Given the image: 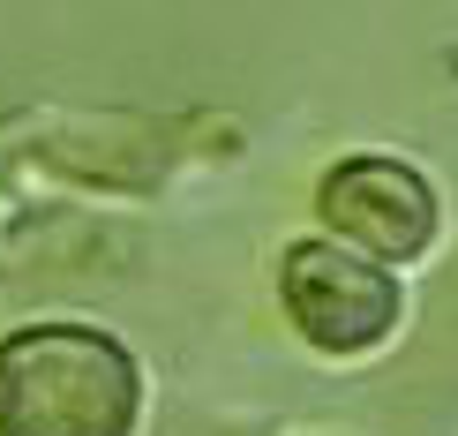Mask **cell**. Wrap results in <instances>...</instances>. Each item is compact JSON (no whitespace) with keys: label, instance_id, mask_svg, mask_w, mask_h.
<instances>
[{"label":"cell","instance_id":"6da1fadb","mask_svg":"<svg viewBox=\"0 0 458 436\" xmlns=\"http://www.w3.org/2000/svg\"><path fill=\"white\" fill-rule=\"evenodd\" d=\"M143 384L98 331H23L0 346V436H121Z\"/></svg>","mask_w":458,"mask_h":436},{"label":"cell","instance_id":"7a4b0ae2","mask_svg":"<svg viewBox=\"0 0 458 436\" xmlns=\"http://www.w3.org/2000/svg\"><path fill=\"white\" fill-rule=\"evenodd\" d=\"M323 203H331V218L346 226V234H360L369 249H384V256L421 249L428 226H436L428 181L406 174V166H391V158H353V166H338L331 188H323Z\"/></svg>","mask_w":458,"mask_h":436},{"label":"cell","instance_id":"3957f363","mask_svg":"<svg viewBox=\"0 0 458 436\" xmlns=\"http://www.w3.org/2000/svg\"><path fill=\"white\" fill-rule=\"evenodd\" d=\"M285 301L301 309V324H309V338H323V346H338V316H360L369 324V338L391 324V286L376 271H360L353 256H338V249H293V271H285Z\"/></svg>","mask_w":458,"mask_h":436}]
</instances>
